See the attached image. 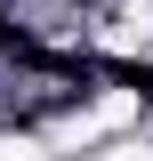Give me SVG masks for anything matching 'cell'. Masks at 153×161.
Here are the masks:
<instances>
[{
    "label": "cell",
    "instance_id": "obj_2",
    "mask_svg": "<svg viewBox=\"0 0 153 161\" xmlns=\"http://www.w3.org/2000/svg\"><path fill=\"white\" fill-rule=\"evenodd\" d=\"M105 161H153V145H113Z\"/></svg>",
    "mask_w": 153,
    "mask_h": 161
},
{
    "label": "cell",
    "instance_id": "obj_1",
    "mask_svg": "<svg viewBox=\"0 0 153 161\" xmlns=\"http://www.w3.org/2000/svg\"><path fill=\"white\" fill-rule=\"evenodd\" d=\"M0 161H40V145L32 137H0Z\"/></svg>",
    "mask_w": 153,
    "mask_h": 161
}]
</instances>
